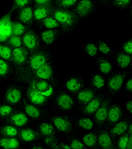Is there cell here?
<instances>
[{
  "label": "cell",
  "instance_id": "5b68a950",
  "mask_svg": "<svg viewBox=\"0 0 132 149\" xmlns=\"http://www.w3.org/2000/svg\"><path fill=\"white\" fill-rule=\"evenodd\" d=\"M29 86L39 94L49 97L53 93L54 89L48 81L44 79H34L30 80Z\"/></svg>",
  "mask_w": 132,
  "mask_h": 149
},
{
  "label": "cell",
  "instance_id": "f6af8a7d",
  "mask_svg": "<svg viewBox=\"0 0 132 149\" xmlns=\"http://www.w3.org/2000/svg\"><path fill=\"white\" fill-rule=\"evenodd\" d=\"M45 143L46 145L50 146V147L54 148L58 144V139L55 137L54 135L48 136L45 139Z\"/></svg>",
  "mask_w": 132,
  "mask_h": 149
},
{
  "label": "cell",
  "instance_id": "836d02e7",
  "mask_svg": "<svg viewBox=\"0 0 132 149\" xmlns=\"http://www.w3.org/2000/svg\"><path fill=\"white\" fill-rule=\"evenodd\" d=\"M42 23L45 27L50 29L59 27V23H57V21L52 15L42 19Z\"/></svg>",
  "mask_w": 132,
  "mask_h": 149
},
{
  "label": "cell",
  "instance_id": "5bb4252c",
  "mask_svg": "<svg viewBox=\"0 0 132 149\" xmlns=\"http://www.w3.org/2000/svg\"><path fill=\"white\" fill-rule=\"evenodd\" d=\"M110 105V101L106 100L103 102L101 105H100L95 112V119L97 123H102L107 119L108 110Z\"/></svg>",
  "mask_w": 132,
  "mask_h": 149
},
{
  "label": "cell",
  "instance_id": "d6986e66",
  "mask_svg": "<svg viewBox=\"0 0 132 149\" xmlns=\"http://www.w3.org/2000/svg\"><path fill=\"white\" fill-rule=\"evenodd\" d=\"M98 141L99 145L104 149H112L114 148L112 145V139L110 138L109 134L106 131H102L98 136Z\"/></svg>",
  "mask_w": 132,
  "mask_h": 149
},
{
  "label": "cell",
  "instance_id": "1f68e13d",
  "mask_svg": "<svg viewBox=\"0 0 132 149\" xmlns=\"http://www.w3.org/2000/svg\"><path fill=\"white\" fill-rule=\"evenodd\" d=\"M11 68L9 62L0 58V77L6 78L11 72Z\"/></svg>",
  "mask_w": 132,
  "mask_h": 149
},
{
  "label": "cell",
  "instance_id": "ee69618b",
  "mask_svg": "<svg viewBox=\"0 0 132 149\" xmlns=\"http://www.w3.org/2000/svg\"><path fill=\"white\" fill-rule=\"evenodd\" d=\"M129 138V134L128 133H125L123 134L120 138L118 141V147L120 149H126L127 143H128V140Z\"/></svg>",
  "mask_w": 132,
  "mask_h": 149
},
{
  "label": "cell",
  "instance_id": "2e32d148",
  "mask_svg": "<svg viewBox=\"0 0 132 149\" xmlns=\"http://www.w3.org/2000/svg\"><path fill=\"white\" fill-rule=\"evenodd\" d=\"M122 116L120 107L116 105H112L108 110L107 118L111 123H116L119 121Z\"/></svg>",
  "mask_w": 132,
  "mask_h": 149
},
{
  "label": "cell",
  "instance_id": "484cf974",
  "mask_svg": "<svg viewBox=\"0 0 132 149\" xmlns=\"http://www.w3.org/2000/svg\"><path fill=\"white\" fill-rule=\"evenodd\" d=\"M57 31L54 30L44 31L41 33V38L43 42L47 45H52L55 41L56 38Z\"/></svg>",
  "mask_w": 132,
  "mask_h": 149
},
{
  "label": "cell",
  "instance_id": "d590c367",
  "mask_svg": "<svg viewBox=\"0 0 132 149\" xmlns=\"http://www.w3.org/2000/svg\"><path fill=\"white\" fill-rule=\"evenodd\" d=\"M83 143H85V145L87 146H93L96 145L97 142V136L95 135L94 133H90L87 134H85L83 136Z\"/></svg>",
  "mask_w": 132,
  "mask_h": 149
},
{
  "label": "cell",
  "instance_id": "ba28073f",
  "mask_svg": "<svg viewBox=\"0 0 132 149\" xmlns=\"http://www.w3.org/2000/svg\"><path fill=\"white\" fill-rule=\"evenodd\" d=\"M93 9L94 6L91 0H81L76 6L73 12L79 17L84 18L89 15Z\"/></svg>",
  "mask_w": 132,
  "mask_h": 149
},
{
  "label": "cell",
  "instance_id": "ffe728a7",
  "mask_svg": "<svg viewBox=\"0 0 132 149\" xmlns=\"http://www.w3.org/2000/svg\"><path fill=\"white\" fill-rule=\"evenodd\" d=\"M19 134L21 139L26 142L33 141L37 139L39 136V134L37 131L31 129H21L19 132Z\"/></svg>",
  "mask_w": 132,
  "mask_h": 149
},
{
  "label": "cell",
  "instance_id": "4316f807",
  "mask_svg": "<svg viewBox=\"0 0 132 149\" xmlns=\"http://www.w3.org/2000/svg\"><path fill=\"white\" fill-rule=\"evenodd\" d=\"M66 87L69 91L72 92H77L81 90L82 87V84L79 79L72 78L66 82Z\"/></svg>",
  "mask_w": 132,
  "mask_h": 149
},
{
  "label": "cell",
  "instance_id": "d4e9b609",
  "mask_svg": "<svg viewBox=\"0 0 132 149\" xmlns=\"http://www.w3.org/2000/svg\"><path fill=\"white\" fill-rule=\"evenodd\" d=\"M100 101H101V100L99 97H97L95 98L93 97L89 102L87 103L84 111L87 114L94 113L98 108L99 107L100 105Z\"/></svg>",
  "mask_w": 132,
  "mask_h": 149
},
{
  "label": "cell",
  "instance_id": "44dd1931",
  "mask_svg": "<svg viewBox=\"0 0 132 149\" xmlns=\"http://www.w3.org/2000/svg\"><path fill=\"white\" fill-rule=\"evenodd\" d=\"M18 133L17 129L14 125H6L0 127V134L5 137H15Z\"/></svg>",
  "mask_w": 132,
  "mask_h": 149
},
{
  "label": "cell",
  "instance_id": "277c9868",
  "mask_svg": "<svg viewBox=\"0 0 132 149\" xmlns=\"http://www.w3.org/2000/svg\"><path fill=\"white\" fill-rule=\"evenodd\" d=\"M22 45L26 48L32 54L38 51L40 48V40L38 35L34 31L28 30L21 37Z\"/></svg>",
  "mask_w": 132,
  "mask_h": 149
},
{
  "label": "cell",
  "instance_id": "816d5d0a",
  "mask_svg": "<svg viewBox=\"0 0 132 149\" xmlns=\"http://www.w3.org/2000/svg\"><path fill=\"white\" fill-rule=\"evenodd\" d=\"M0 146L4 149H8V137L3 136L0 139Z\"/></svg>",
  "mask_w": 132,
  "mask_h": 149
},
{
  "label": "cell",
  "instance_id": "52a82bcc",
  "mask_svg": "<svg viewBox=\"0 0 132 149\" xmlns=\"http://www.w3.org/2000/svg\"><path fill=\"white\" fill-rule=\"evenodd\" d=\"M29 51L25 47H19L13 49L11 62L16 67L25 66L28 61Z\"/></svg>",
  "mask_w": 132,
  "mask_h": 149
},
{
  "label": "cell",
  "instance_id": "7a4b0ae2",
  "mask_svg": "<svg viewBox=\"0 0 132 149\" xmlns=\"http://www.w3.org/2000/svg\"><path fill=\"white\" fill-rule=\"evenodd\" d=\"M52 16L66 31L73 29L79 21V17L73 11L59 8L53 9Z\"/></svg>",
  "mask_w": 132,
  "mask_h": 149
},
{
  "label": "cell",
  "instance_id": "9f6ffc18",
  "mask_svg": "<svg viewBox=\"0 0 132 149\" xmlns=\"http://www.w3.org/2000/svg\"><path fill=\"white\" fill-rule=\"evenodd\" d=\"M126 107L127 110H128V111H129L131 113H132V102L131 100L127 102V103L126 104Z\"/></svg>",
  "mask_w": 132,
  "mask_h": 149
},
{
  "label": "cell",
  "instance_id": "4dcf8cb0",
  "mask_svg": "<svg viewBox=\"0 0 132 149\" xmlns=\"http://www.w3.org/2000/svg\"><path fill=\"white\" fill-rule=\"evenodd\" d=\"M131 58L128 54L120 53L117 56V64L121 67L122 68H126L130 64Z\"/></svg>",
  "mask_w": 132,
  "mask_h": 149
},
{
  "label": "cell",
  "instance_id": "d6a6232c",
  "mask_svg": "<svg viewBox=\"0 0 132 149\" xmlns=\"http://www.w3.org/2000/svg\"><path fill=\"white\" fill-rule=\"evenodd\" d=\"M7 44L9 45L12 49L18 48L22 46V39L21 36L12 35L7 41Z\"/></svg>",
  "mask_w": 132,
  "mask_h": 149
},
{
  "label": "cell",
  "instance_id": "83f0119b",
  "mask_svg": "<svg viewBox=\"0 0 132 149\" xmlns=\"http://www.w3.org/2000/svg\"><path fill=\"white\" fill-rule=\"evenodd\" d=\"M40 133L46 136H54L55 134L54 127L48 123H42L40 125Z\"/></svg>",
  "mask_w": 132,
  "mask_h": 149
},
{
  "label": "cell",
  "instance_id": "db71d44e",
  "mask_svg": "<svg viewBox=\"0 0 132 149\" xmlns=\"http://www.w3.org/2000/svg\"><path fill=\"white\" fill-rule=\"evenodd\" d=\"M126 88L128 91H130V92L132 91V79L131 78L129 79V80L127 81Z\"/></svg>",
  "mask_w": 132,
  "mask_h": 149
},
{
  "label": "cell",
  "instance_id": "681fc988",
  "mask_svg": "<svg viewBox=\"0 0 132 149\" xmlns=\"http://www.w3.org/2000/svg\"><path fill=\"white\" fill-rule=\"evenodd\" d=\"M122 49L128 54H132V40H129L126 42L122 46Z\"/></svg>",
  "mask_w": 132,
  "mask_h": 149
},
{
  "label": "cell",
  "instance_id": "60d3db41",
  "mask_svg": "<svg viewBox=\"0 0 132 149\" xmlns=\"http://www.w3.org/2000/svg\"><path fill=\"white\" fill-rule=\"evenodd\" d=\"M92 83L95 88L100 89L104 86V80L101 76L97 74L93 77Z\"/></svg>",
  "mask_w": 132,
  "mask_h": 149
},
{
  "label": "cell",
  "instance_id": "680465c9",
  "mask_svg": "<svg viewBox=\"0 0 132 149\" xmlns=\"http://www.w3.org/2000/svg\"><path fill=\"white\" fill-rule=\"evenodd\" d=\"M32 148V149H42L43 148L42 147V146H33Z\"/></svg>",
  "mask_w": 132,
  "mask_h": 149
},
{
  "label": "cell",
  "instance_id": "8992f818",
  "mask_svg": "<svg viewBox=\"0 0 132 149\" xmlns=\"http://www.w3.org/2000/svg\"><path fill=\"white\" fill-rule=\"evenodd\" d=\"M54 75V70L51 64L50 63H46L40 68L31 73L27 78H26L24 82L28 83L30 80L34 79H44L46 80H50Z\"/></svg>",
  "mask_w": 132,
  "mask_h": 149
},
{
  "label": "cell",
  "instance_id": "ac0fdd59",
  "mask_svg": "<svg viewBox=\"0 0 132 149\" xmlns=\"http://www.w3.org/2000/svg\"><path fill=\"white\" fill-rule=\"evenodd\" d=\"M125 75L122 74H116L110 79L109 86L110 90L113 91H119L123 85Z\"/></svg>",
  "mask_w": 132,
  "mask_h": 149
},
{
  "label": "cell",
  "instance_id": "b9f144b4",
  "mask_svg": "<svg viewBox=\"0 0 132 149\" xmlns=\"http://www.w3.org/2000/svg\"><path fill=\"white\" fill-rule=\"evenodd\" d=\"M85 51L90 56H95L97 55L98 52V48L93 43H89L86 45Z\"/></svg>",
  "mask_w": 132,
  "mask_h": 149
},
{
  "label": "cell",
  "instance_id": "603a6c76",
  "mask_svg": "<svg viewBox=\"0 0 132 149\" xmlns=\"http://www.w3.org/2000/svg\"><path fill=\"white\" fill-rule=\"evenodd\" d=\"M13 49L8 44L0 42V58L11 62Z\"/></svg>",
  "mask_w": 132,
  "mask_h": 149
},
{
  "label": "cell",
  "instance_id": "30bf717a",
  "mask_svg": "<svg viewBox=\"0 0 132 149\" xmlns=\"http://www.w3.org/2000/svg\"><path fill=\"white\" fill-rule=\"evenodd\" d=\"M53 7L51 6H42V5H36L33 8V15L34 19L37 21L42 20L52 15Z\"/></svg>",
  "mask_w": 132,
  "mask_h": 149
},
{
  "label": "cell",
  "instance_id": "f1b7e54d",
  "mask_svg": "<svg viewBox=\"0 0 132 149\" xmlns=\"http://www.w3.org/2000/svg\"><path fill=\"white\" fill-rule=\"evenodd\" d=\"M128 127V124L126 121H120L119 123H116V125H115L111 130V133L113 135L118 136L123 134Z\"/></svg>",
  "mask_w": 132,
  "mask_h": 149
},
{
  "label": "cell",
  "instance_id": "e0dca14e",
  "mask_svg": "<svg viewBox=\"0 0 132 149\" xmlns=\"http://www.w3.org/2000/svg\"><path fill=\"white\" fill-rule=\"evenodd\" d=\"M57 104L64 110L71 109L73 105V100L68 94H60L57 98Z\"/></svg>",
  "mask_w": 132,
  "mask_h": 149
},
{
  "label": "cell",
  "instance_id": "7bdbcfd3",
  "mask_svg": "<svg viewBox=\"0 0 132 149\" xmlns=\"http://www.w3.org/2000/svg\"><path fill=\"white\" fill-rule=\"evenodd\" d=\"M131 0H113V5L117 8L124 9L130 6Z\"/></svg>",
  "mask_w": 132,
  "mask_h": 149
},
{
  "label": "cell",
  "instance_id": "6f0895ef",
  "mask_svg": "<svg viewBox=\"0 0 132 149\" xmlns=\"http://www.w3.org/2000/svg\"><path fill=\"white\" fill-rule=\"evenodd\" d=\"M128 134L131 135V134H132V125H130L129 127L128 126Z\"/></svg>",
  "mask_w": 132,
  "mask_h": 149
},
{
  "label": "cell",
  "instance_id": "9c48e42d",
  "mask_svg": "<svg viewBox=\"0 0 132 149\" xmlns=\"http://www.w3.org/2000/svg\"><path fill=\"white\" fill-rule=\"evenodd\" d=\"M52 123L57 129L63 133H68L72 129V123L68 117L56 116L52 119Z\"/></svg>",
  "mask_w": 132,
  "mask_h": 149
},
{
  "label": "cell",
  "instance_id": "91938a15",
  "mask_svg": "<svg viewBox=\"0 0 132 149\" xmlns=\"http://www.w3.org/2000/svg\"><path fill=\"white\" fill-rule=\"evenodd\" d=\"M100 1H102V0H100Z\"/></svg>",
  "mask_w": 132,
  "mask_h": 149
},
{
  "label": "cell",
  "instance_id": "7402d4cb",
  "mask_svg": "<svg viewBox=\"0 0 132 149\" xmlns=\"http://www.w3.org/2000/svg\"><path fill=\"white\" fill-rule=\"evenodd\" d=\"M29 30V27L19 21H13L12 23V35L22 36Z\"/></svg>",
  "mask_w": 132,
  "mask_h": 149
},
{
  "label": "cell",
  "instance_id": "e575fe53",
  "mask_svg": "<svg viewBox=\"0 0 132 149\" xmlns=\"http://www.w3.org/2000/svg\"><path fill=\"white\" fill-rule=\"evenodd\" d=\"M77 0H56L55 3L57 8L67 9L73 7Z\"/></svg>",
  "mask_w": 132,
  "mask_h": 149
},
{
  "label": "cell",
  "instance_id": "8d00e7d4",
  "mask_svg": "<svg viewBox=\"0 0 132 149\" xmlns=\"http://www.w3.org/2000/svg\"><path fill=\"white\" fill-rule=\"evenodd\" d=\"M33 0H13V5L12 8L15 9H23L25 7L29 6L32 3Z\"/></svg>",
  "mask_w": 132,
  "mask_h": 149
},
{
  "label": "cell",
  "instance_id": "6da1fadb",
  "mask_svg": "<svg viewBox=\"0 0 132 149\" xmlns=\"http://www.w3.org/2000/svg\"><path fill=\"white\" fill-rule=\"evenodd\" d=\"M48 59V55L45 52L37 51L32 54L25 66L17 67L15 78L19 81L24 82L31 73L47 63Z\"/></svg>",
  "mask_w": 132,
  "mask_h": 149
},
{
  "label": "cell",
  "instance_id": "ab89813d",
  "mask_svg": "<svg viewBox=\"0 0 132 149\" xmlns=\"http://www.w3.org/2000/svg\"><path fill=\"white\" fill-rule=\"evenodd\" d=\"M13 113V108L8 105H0V117H8Z\"/></svg>",
  "mask_w": 132,
  "mask_h": 149
},
{
  "label": "cell",
  "instance_id": "7dc6e473",
  "mask_svg": "<svg viewBox=\"0 0 132 149\" xmlns=\"http://www.w3.org/2000/svg\"><path fill=\"white\" fill-rule=\"evenodd\" d=\"M19 146V143L17 139L11 137L8 138V149H15Z\"/></svg>",
  "mask_w": 132,
  "mask_h": 149
},
{
  "label": "cell",
  "instance_id": "c3c4849f",
  "mask_svg": "<svg viewBox=\"0 0 132 149\" xmlns=\"http://www.w3.org/2000/svg\"><path fill=\"white\" fill-rule=\"evenodd\" d=\"M71 148L72 149H84L85 148V146L81 143V141L77 139H73L71 143Z\"/></svg>",
  "mask_w": 132,
  "mask_h": 149
},
{
  "label": "cell",
  "instance_id": "9a60e30c",
  "mask_svg": "<svg viewBox=\"0 0 132 149\" xmlns=\"http://www.w3.org/2000/svg\"><path fill=\"white\" fill-rule=\"evenodd\" d=\"M22 93L20 90L17 88H10L7 90L5 97L8 102L11 104H15L21 100Z\"/></svg>",
  "mask_w": 132,
  "mask_h": 149
},
{
  "label": "cell",
  "instance_id": "bcb514c9",
  "mask_svg": "<svg viewBox=\"0 0 132 149\" xmlns=\"http://www.w3.org/2000/svg\"><path fill=\"white\" fill-rule=\"evenodd\" d=\"M98 49L100 50V52H101L102 53L104 54H108L110 52V48L109 47V45L104 42H99Z\"/></svg>",
  "mask_w": 132,
  "mask_h": 149
},
{
  "label": "cell",
  "instance_id": "f35d334b",
  "mask_svg": "<svg viewBox=\"0 0 132 149\" xmlns=\"http://www.w3.org/2000/svg\"><path fill=\"white\" fill-rule=\"evenodd\" d=\"M99 69L102 73L109 74L112 70V65L107 61L102 60L99 62Z\"/></svg>",
  "mask_w": 132,
  "mask_h": 149
},
{
  "label": "cell",
  "instance_id": "7c38bea8",
  "mask_svg": "<svg viewBox=\"0 0 132 149\" xmlns=\"http://www.w3.org/2000/svg\"><path fill=\"white\" fill-rule=\"evenodd\" d=\"M26 95H27L28 99L32 104L36 105H41L48 101V98L44 95H42L37 93V92L31 88L30 86H28L26 91Z\"/></svg>",
  "mask_w": 132,
  "mask_h": 149
},
{
  "label": "cell",
  "instance_id": "74e56055",
  "mask_svg": "<svg viewBox=\"0 0 132 149\" xmlns=\"http://www.w3.org/2000/svg\"><path fill=\"white\" fill-rule=\"evenodd\" d=\"M79 125L81 128L85 130H91L93 129L94 123L91 121V119L88 118H81L78 121Z\"/></svg>",
  "mask_w": 132,
  "mask_h": 149
},
{
  "label": "cell",
  "instance_id": "8fae6325",
  "mask_svg": "<svg viewBox=\"0 0 132 149\" xmlns=\"http://www.w3.org/2000/svg\"><path fill=\"white\" fill-rule=\"evenodd\" d=\"M18 17L22 23L26 25H31L34 21L33 9L31 6L25 7L19 10Z\"/></svg>",
  "mask_w": 132,
  "mask_h": 149
},
{
  "label": "cell",
  "instance_id": "4fadbf2b",
  "mask_svg": "<svg viewBox=\"0 0 132 149\" xmlns=\"http://www.w3.org/2000/svg\"><path fill=\"white\" fill-rule=\"evenodd\" d=\"M8 121L14 126L21 127L27 123L28 117L23 112H17L9 115Z\"/></svg>",
  "mask_w": 132,
  "mask_h": 149
},
{
  "label": "cell",
  "instance_id": "cb8c5ba5",
  "mask_svg": "<svg viewBox=\"0 0 132 149\" xmlns=\"http://www.w3.org/2000/svg\"><path fill=\"white\" fill-rule=\"evenodd\" d=\"M93 97H94V92L90 89H85V90H81V92H79L77 95L79 102L83 104H87Z\"/></svg>",
  "mask_w": 132,
  "mask_h": 149
},
{
  "label": "cell",
  "instance_id": "f907efd6",
  "mask_svg": "<svg viewBox=\"0 0 132 149\" xmlns=\"http://www.w3.org/2000/svg\"><path fill=\"white\" fill-rule=\"evenodd\" d=\"M54 0H33L36 5H42V6H52Z\"/></svg>",
  "mask_w": 132,
  "mask_h": 149
},
{
  "label": "cell",
  "instance_id": "11a10c76",
  "mask_svg": "<svg viewBox=\"0 0 132 149\" xmlns=\"http://www.w3.org/2000/svg\"><path fill=\"white\" fill-rule=\"evenodd\" d=\"M132 148V136L131 134L130 136H129L128 143H127L126 148V149H131Z\"/></svg>",
  "mask_w": 132,
  "mask_h": 149
},
{
  "label": "cell",
  "instance_id": "f5cc1de1",
  "mask_svg": "<svg viewBox=\"0 0 132 149\" xmlns=\"http://www.w3.org/2000/svg\"><path fill=\"white\" fill-rule=\"evenodd\" d=\"M55 149H71V146L64 143H59L54 148Z\"/></svg>",
  "mask_w": 132,
  "mask_h": 149
},
{
  "label": "cell",
  "instance_id": "f546056e",
  "mask_svg": "<svg viewBox=\"0 0 132 149\" xmlns=\"http://www.w3.org/2000/svg\"><path fill=\"white\" fill-rule=\"evenodd\" d=\"M25 111L26 114L31 118L37 119L40 117V111L35 105H30L25 103Z\"/></svg>",
  "mask_w": 132,
  "mask_h": 149
},
{
  "label": "cell",
  "instance_id": "3957f363",
  "mask_svg": "<svg viewBox=\"0 0 132 149\" xmlns=\"http://www.w3.org/2000/svg\"><path fill=\"white\" fill-rule=\"evenodd\" d=\"M15 9L12 8L4 16L0 18V42L6 43L12 35L11 16Z\"/></svg>",
  "mask_w": 132,
  "mask_h": 149
}]
</instances>
